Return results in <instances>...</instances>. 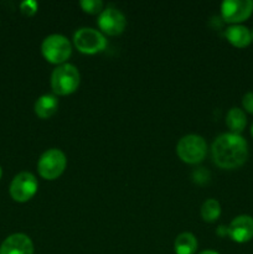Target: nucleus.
I'll return each mask as SVG.
<instances>
[{"label":"nucleus","instance_id":"1","mask_svg":"<svg viewBox=\"0 0 253 254\" xmlns=\"http://www.w3.org/2000/svg\"><path fill=\"white\" fill-rule=\"evenodd\" d=\"M213 163L221 169L232 170L242 166L248 158V145L243 136L233 133L218 135L211 146Z\"/></svg>","mask_w":253,"mask_h":254},{"label":"nucleus","instance_id":"2","mask_svg":"<svg viewBox=\"0 0 253 254\" xmlns=\"http://www.w3.org/2000/svg\"><path fill=\"white\" fill-rule=\"evenodd\" d=\"M81 76L76 66L63 64L56 67L51 74V88L57 96H68L77 91Z\"/></svg>","mask_w":253,"mask_h":254},{"label":"nucleus","instance_id":"3","mask_svg":"<svg viewBox=\"0 0 253 254\" xmlns=\"http://www.w3.org/2000/svg\"><path fill=\"white\" fill-rule=\"evenodd\" d=\"M41 52L47 62L61 66L71 57L72 45L63 35L54 34L42 41Z\"/></svg>","mask_w":253,"mask_h":254},{"label":"nucleus","instance_id":"4","mask_svg":"<svg viewBox=\"0 0 253 254\" xmlns=\"http://www.w3.org/2000/svg\"><path fill=\"white\" fill-rule=\"evenodd\" d=\"M176 154L181 161L186 164H198L207 154V144L205 139L196 134L183 136L176 145Z\"/></svg>","mask_w":253,"mask_h":254},{"label":"nucleus","instance_id":"5","mask_svg":"<svg viewBox=\"0 0 253 254\" xmlns=\"http://www.w3.org/2000/svg\"><path fill=\"white\" fill-rule=\"evenodd\" d=\"M67 165V158L63 151L52 148L45 151L37 161L39 175L45 180H56L63 174Z\"/></svg>","mask_w":253,"mask_h":254},{"label":"nucleus","instance_id":"6","mask_svg":"<svg viewBox=\"0 0 253 254\" xmlns=\"http://www.w3.org/2000/svg\"><path fill=\"white\" fill-rule=\"evenodd\" d=\"M73 44L82 54L94 55L106 49L107 40L98 30H94L92 27H82L74 32Z\"/></svg>","mask_w":253,"mask_h":254},{"label":"nucleus","instance_id":"7","mask_svg":"<svg viewBox=\"0 0 253 254\" xmlns=\"http://www.w3.org/2000/svg\"><path fill=\"white\" fill-rule=\"evenodd\" d=\"M37 189H39V183L34 174L22 171L12 179L9 192L12 200L22 203L31 200L37 192Z\"/></svg>","mask_w":253,"mask_h":254},{"label":"nucleus","instance_id":"8","mask_svg":"<svg viewBox=\"0 0 253 254\" xmlns=\"http://www.w3.org/2000/svg\"><path fill=\"white\" fill-rule=\"evenodd\" d=\"M253 11L252 0H225L221 4V17L225 22L237 25L246 21Z\"/></svg>","mask_w":253,"mask_h":254},{"label":"nucleus","instance_id":"9","mask_svg":"<svg viewBox=\"0 0 253 254\" xmlns=\"http://www.w3.org/2000/svg\"><path fill=\"white\" fill-rule=\"evenodd\" d=\"M126 19L121 10L116 7H107L99 14L98 26L104 34L109 36H117L124 31Z\"/></svg>","mask_w":253,"mask_h":254},{"label":"nucleus","instance_id":"10","mask_svg":"<svg viewBox=\"0 0 253 254\" xmlns=\"http://www.w3.org/2000/svg\"><path fill=\"white\" fill-rule=\"evenodd\" d=\"M228 237L237 243H247L253 238V218L248 215H241L233 218L227 226Z\"/></svg>","mask_w":253,"mask_h":254},{"label":"nucleus","instance_id":"11","mask_svg":"<svg viewBox=\"0 0 253 254\" xmlns=\"http://www.w3.org/2000/svg\"><path fill=\"white\" fill-rule=\"evenodd\" d=\"M0 254H34V243L24 233H14L0 246Z\"/></svg>","mask_w":253,"mask_h":254},{"label":"nucleus","instance_id":"12","mask_svg":"<svg viewBox=\"0 0 253 254\" xmlns=\"http://www.w3.org/2000/svg\"><path fill=\"white\" fill-rule=\"evenodd\" d=\"M225 36L232 46L245 49L252 42L251 31L242 25H231L226 29Z\"/></svg>","mask_w":253,"mask_h":254},{"label":"nucleus","instance_id":"13","mask_svg":"<svg viewBox=\"0 0 253 254\" xmlns=\"http://www.w3.org/2000/svg\"><path fill=\"white\" fill-rule=\"evenodd\" d=\"M59 109V99L54 94H44L39 97L35 102V114L40 119H49L54 116Z\"/></svg>","mask_w":253,"mask_h":254},{"label":"nucleus","instance_id":"14","mask_svg":"<svg viewBox=\"0 0 253 254\" xmlns=\"http://www.w3.org/2000/svg\"><path fill=\"white\" fill-rule=\"evenodd\" d=\"M226 126L228 127L231 133L240 135L247 126V117L245 112L240 108H231L226 116Z\"/></svg>","mask_w":253,"mask_h":254},{"label":"nucleus","instance_id":"15","mask_svg":"<svg viewBox=\"0 0 253 254\" xmlns=\"http://www.w3.org/2000/svg\"><path fill=\"white\" fill-rule=\"evenodd\" d=\"M197 250V240L190 232H184L176 237L174 251L176 254H195Z\"/></svg>","mask_w":253,"mask_h":254},{"label":"nucleus","instance_id":"16","mask_svg":"<svg viewBox=\"0 0 253 254\" xmlns=\"http://www.w3.org/2000/svg\"><path fill=\"white\" fill-rule=\"evenodd\" d=\"M221 215V206L215 198H208L201 206V217L205 222H215Z\"/></svg>","mask_w":253,"mask_h":254},{"label":"nucleus","instance_id":"17","mask_svg":"<svg viewBox=\"0 0 253 254\" xmlns=\"http://www.w3.org/2000/svg\"><path fill=\"white\" fill-rule=\"evenodd\" d=\"M79 5L84 12L91 15L101 14L104 6L103 1H101V0H82Z\"/></svg>","mask_w":253,"mask_h":254},{"label":"nucleus","instance_id":"18","mask_svg":"<svg viewBox=\"0 0 253 254\" xmlns=\"http://www.w3.org/2000/svg\"><path fill=\"white\" fill-rule=\"evenodd\" d=\"M37 9H39V4L34 0H26V1H22L20 4V11L25 16H32V15L36 14Z\"/></svg>","mask_w":253,"mask_h":254},{"label":"nucleus","instance_id":"19","mask_svg":"<svg viewBox=\"0 0 253 254\" xmlns=\"http://www.w3.org/2000/svg\"><path fill=\"white\" fill-rule=\"evenodd\" d=\"M192 179L196 184H198V185H205V184H207L208 180H210V171L206 170L205 168L197 169V170L193 171Z\"/></svg>","mask_w":253,"mask_h":254},{"label":"nucleus","instance_id":"20","mask_svg":"<svg viewBox=\"0 0 253 254\" xmlns=\"http://www.w3.org/2000/svg\"><path fill=\"white\" fill-rule=\"evenodd\" d=\"M242 106L246 109V112L253 114V92H248L243 96Z\"/></svg>","mask_w":253,"mask_h":254},{"label":"nucleus","instance_id":"21","mask_svg":"<svg viewBox=\"0 0 253 254\" xmlns=\"http://www.w3.org/2000/svg\"><path fill=\"white\" fill-rule=\"evenodd\" d=\"M217 235L221 236V237H226V236H228L227 227H226V226H220V227L217 228Z\"/></svg>","mask_w":253,"mask_h":254},{"label":"nucleus","instance_id":"22","mask_svg":"<svg viewBox=\"0 0 253 254\" xmlns=\"http://www.w3.org/2000/svg\"><path fill=\"white\" fill-rule=\"evenodd\" d=\"M198 254H220L218 252H216V251H211V250H207V251H203V252L198 253Z\"/></svg>","mask_w":253,"mask_h":254},{"label":"nucleus","instance_id":"23","mask_svg":"<svg viewBox=\"0 0 253 254\" xmlns=\"http://www.w3.org/2000/svg\"><path fill=\"white\" fill-rule=\"evenodd\" d=\"M1 176H2V169L1 166H0V179H1Z\"/></svg>","mask_w":253,"mask_h":254},{"label":"nucleus","instance_id":"24","mask_svg":"<svg viewBox=\"0 0 253 254\" xmlns=\"http://www.w3.org/2000/svg\"><path fill=\"white\" fill-rule=\"evenodd\" d=\"M251 135H252L253 138V124H252V128H251Z\"/></svg>","mask_w":253,"mask_h":254},{"label":"nucleus","instance_id":"25","mask_svg":"<svg viewBox=\"0 0 253 254\" xmlns=\"http://www.w3.org/2000/svg\"><path fill=\"white\" fill-rule=\"evenodd\" d=\"M251 37H252V41H253V30H252V32H251Z\"/></svg>","mask_w":253,"mask_h":254}]
</instances>
